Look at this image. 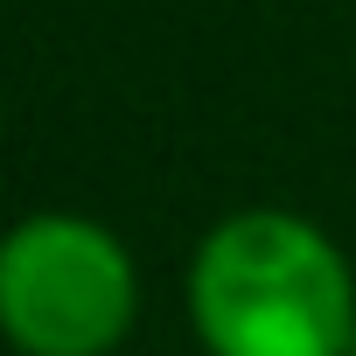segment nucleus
<instances>
[{"label":"nucleus","instance_id":"obj_2","mask_svg":"<svg viewBox=\"0 0 356 356\" xmlns=\"http://www.w3.org/2000/svg\"><path fill=\"white\" fill-rule=\"evenodd\" d=\"M133 321L140 273L105 224L42 210L0 238V335L15 356H112Z\"/></svg>","mask_w":356,"mask_h":356},{"label":"nucleus","instance_id":"obj_1","mask_svg":"<svg viewBox=\"0 0 356 356\" xmlns=\"http://www.w3.org/2000/svg\"><path fill=\"white\" fill-rule=\"evenodd\" d=\"M189 328L210 356H342L356 273L293 210H238L189 259Z\"/></svg>","mask_w":356,"mask_h":356},{"label":"nucleus","instance_id":"obj_3","mask_svg":"<svg viewBox=\"0 0 356 356\" xmlns=\"http://www.w3.org/2000/svg\"><path fill=\"white\" fill-rule=\"evenodd\" d=\"M342 356H356V335H349V349H342Z\"/></svg>","mask_w":356,"mask_h":356}]
</instances>
